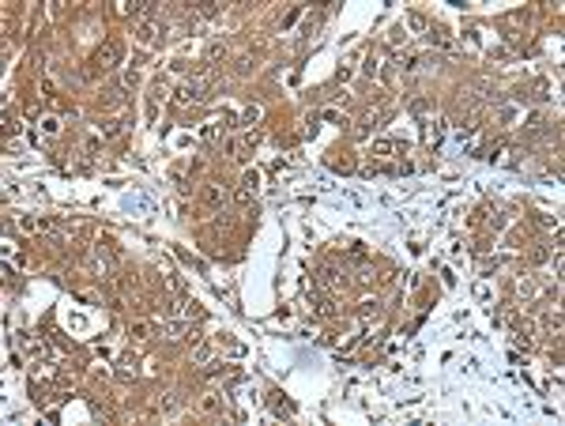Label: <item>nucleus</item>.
Listing matches in <instances>:
<instances>
[{
    "label": "nucleus",
    "instance_id": "10",
    "mask_svg": "<svg viewBox=\"0 0 565 426\" xmlns=\"http://www.w3.org/2000/svg\"><path fill=\"white\" fill-rule=\"evenodd\" d=\"M128 336H132L136 343H140V340H147V336H151V324H147V321H136V324L128 328Z\"/></svg>",
    "mask_w": 565,
    "mask_h": 426
},
{
    "label": "nucleus",
    "instance_id": "16",
    "mask_svg": "<svg viewBox=\"0 0 565 426\" xmlns=\"http://www.w3.org/2000/svg\"><path fill=\"white\" fill-rule=\"evenodd\" d=\"M42 129H45V136H57V132H61V121H57V117H45Z\"/></svg>",
    "mask_w": 565,
    "mask_h": 426
},
{
    "label": "nucleus",
    "instance_id": "12",
    "mask_svg": "<svg viewBox=\"0 0 565 426\" xmlns=\"http://www.w3.org/2000/svg\"><path fill=\"white\" fill-rule=\"evenodd\" d=\"M211 355H215L211 343H200V347H196V366H207V362H211Z\"/></svg>",
    "mask_w": 565,
    "mask_h": 426
},
{
    "label": "nucleus",
    "instance_id": "3",
    "mask_svg": "<svg viewBox=\"0 0 565 426\" xmlns=\"http://www.w3.org/2000/svg\"><path fill=\"white\" fill-rule=\"evenodd\" d=\"M200 200H204L207 208H215V211H219V208H226V204H230V189L223 185V181H207L204 192H200Z\"/></svg>",
    "mask_w": 565,
    "mask_h": 426
},
{
    "label": "nucleus",
    "instance_id": "18",
    "mask_svg": "<svg viewBox=\"0 0 565 426\" xmlns=\"http://www.w3.org/2000/svg\"><path fill=\"white\" fill-rule=\"evenodd\" d=\"M204 408H207V411H219V408H223V400H219V392H207V396H204Z\"/></svg>",
    "mask_w": 565,
    "mask_h": 426
},
{
    "label": "nucleus",
    "instance_id": "5",
    "mask_svg": "<svg viewBox=\"0 0 565 426\" xmlns=\"http://www.w3.org/2000/svg\"><path fill=\"white\" fill-rule=\"evenodd\" d=\"M155 34H158V23H155V19H140V23H136V38H140L143 45L155 42Z\"/></svg>",
    "mask_w": 565,
    "mask_h": 426
},
{
    "label": "nucleus",
    "instance_id": "22",
    "mask_svg": "<svg viewBox=\"0 0 565 426\" xmlns=\"http://www.w3.org/2000/svg\"><path fill=\"white\" fill-rule=\"evenodd\" d=\"M136 83H140V72L128 68V72H124V87H136Z\"/></svg>",
    "mask_w": 565,
    "mask_h": 426
},
{
    "label": "nucleus",
    "instance_id": "1",
    "mask_svg": "<svg viewBox=\"0 0 565 426\" xmlns=\"http://www.w3.org/2000/svg\"><path fill=\"white\" fill-rule=\"evenodd\" d=\"M117 61H121V45L106 42V45H98V49L91 53V72H110Z\"/></svg>",
    "mask_w": 565,
    "mask_h": 426
},
{
    "label": "nucleus",
    "instance_id": "17",
    "mask_svg": "<svg viewBox=\"0 0 565 426\" xmlns=\"http://www.w3.org/2000/svg\"><path fill=\"white\" fill-rule=\"evenodd\" d=\"M256 185H260V178H256V170H249L245 178H241V189H249V192H253Z\"/></svg>",
    "mask_w": 565,
    "mask_h": 426
},
{
    "label": "nucleus",
    "instance_id": "24",
    "mask_svg": "<svg viewBox=\"0 0 565 426\" xmlns=\"http://www.w3.org/2000/svg\"><path fill=\"white\" fill-rule=\"evenodd\" d=\"M98 151H102V140L91 136V140H87V155H98Z\"/></svg>",
    "mask_w": 565,
    "mask_h": 426
},
{
    "label": "nucleus",
    "instance_id": "15",
    "mask_svg": "<svg viewBox=\"0 0 565 426\" xmlns=\"http://www.w3.org/2000/svg\"><path fill=\"white\" fill-rule=\"evenodd\" d=\"M102 136H106V140L121 136V124H117V121H106V124H102Z\"/></svg>",
    "mask_w": 565,
    "mask_h": 426
},
{
    "label": "nucleus",
    "instance_id": "14",
    "mask_svg": "<svg viewBox=\"0 0 565 426\" xmlns=\"http://www.w3.org/2000/svg\"><path fill=\"white\" fill-rule=\"evenodd\" d=\"M162 94H166V83H162V80H158V83H151V110H155V102L162 98Z\"/></svg>",
    "mask_w": 565,
    "mask_h": 426
},
{
    "label": "nucleus",
    "instance_id": "9",
    "mask_svg": "<svg viewBox=\"0 0 565 426\" xmlns=\"http://www.w3.org/2000/svg\"><path fill=\"white\" fill-rule=\"evenodd\" d=\"M219 132H223V124H219V121H215V124H204V129H200V140H204V143H215Z\"/></svg>",
    "mask_w": 565,
    "mask_h": 426
},
{
    "label": "nucleus",
    "instance_id": "11",
    "mask_svg": "<svg viewBox=\"0 0 565 426\" xmlns=\"http://www.w3.org/2000/svg\"><path fill=\"white\" fill-rule=\"evenodd\" d=\"M4 132H8V136H15V132H19V117H15V110H4Z\"/></svg>",
    "mask_w": 565,
    "mask_h": 426
},
{
    "label": "nucleus",
    "instance_id": "13",
    "mask_svg": "<svg viewBox=\"0 0 565 426\" xmlns=\"http://www.w3.org/2000/svg\"><path fill=\"white\" fill-rule=\"evenodd\" d=\"M162 332H166V336H185L189 328L181 324V321H162Z\"/></svg>",
    "mask_w": 565,
    "mask_h": 426
},
{
    "label": "nucleus",
    "instance_id": "8",
    "mask_svg": "<svg viewBox=\"0 0 565 426\" xmlns=\"http://www.w3.org/2000/svg\"><path fill=\"white\" fill-rule=\"evenodd\" d=\"M223 57H226V45L223 42H211V45H207V68H215Z\"/></svg>",
    "mask_w": 565,
    "mask_h": 426
},
{
    "label": "nucleus",
    "instance_id": "4",
    "mask_svg": "<svg viewBox=\"0 0 565 426\" xmlns=\"http://www.w3.org/2000/svg\"><path fill=\"white\" fill-rule=\"evenodd\" d=\"M320 287L336 294V290H343V287H347V279L339 275V268H336V264H324V268H320Z\"/></svg>",
    "mask_w": 565,
    "mask_h": 426
},
{
    "label": "nucleus",
    "instance_id": "20",
    "mask_svg": "<svg viewBox=\"0 0 565 426\" xmlns=\"http://www.w3.org/2000/svg\"><path fill=\"white\" fill-rule=\"evenodd\" d=\"M407 23H411V27H415V31H426V19H422V15H418V12H411V15H407Z\"/></svg>",
    "mask_w": 565,
    "mask_h": 426
},
{
    "label": "nucleus",
    "instance_id": "23",
    "mask_svg": "<svg viewBox=\"0 0 565 426\" xmlns=\"http://www.w3.org/2000/svg\"><path fill=\"white\" fill-rule=\"evenodd\" d=\"M388 151H392L388 140H377V143H373V155H388Z\"/></svg>",
    "mask_w": 565,
    "mask_h": 426
},
{
    "label": "nucleus",
    "instance_id": "2",
    "mask_svg": "<svg viewBox=\"0 0 565 426\" xmlns=\"http://www.w3.org/2000/svg\"><path fill=\"white\" fill-rule=\"evenodd\" d=\"M87 268H91L94 275H110L113 268H117V257H113V249L94 245V249H91V257H87Z\"/></svg>",
    "mask_w": 565,
    "mask_h": 426
},
{
    "label": "nucleus",
    "instance_id": "21",
    "mask_svg": "<svg viewBox=\"0 0 565 426\" xmlns=\"http://www.w3.org/2000/svg\"><path fill=\"white\" fill-rule=\"evenodd\" d=\"M42 91H45V98H57V83L49 80V76H45V80H42Z\"/></svg>",
    "mask_w": 565,
    "mask_h": 426
},
{
    "label": "nucleus",
    "instance_id": "7",
    "mask_svg": "<svg viewBox=\"0 0 565 426\" xmlns=\"http://www.w3.org/2000/svg\"><path fill=\"white\" fill-rule=\"evenodd\" d=\"M23 347H26V351H31L34 358H45V355H49L45 340H38V336H23Z\"/></svg>",
    "mask_w": 565,
    "mask_h": 426
},
{
    "label": "nucleus",
    "instance_id": "19",
    "mask_svg": "<svg viewBox=\"0 0 565 426\" xmlns=\"http://www.w3.org/2000/svg\"><path fill=\"white\" fill-rule=\"evenodd\" d=\"M196 15H204V19H207V15H219V4H211V0H207V4L196 8Z\"/></svg>",
    "mask_w": 565,
    "mask_h": 426
},
{
    "label": "nucleus",
    "instance_id": "6",
    "mask_svg": "<svg viewBox=\"0 0 565 426\" xmlns=\"http://www.w3.org/2000/svg\"><path fill=\"white\" fill-rule=\"evenodd\" d=\"M193 102H200V94L193 91V83H181L174 94V106H193Z\"/></svg>",
    "mask_w": 565,
    "mask_h": 426
}]
</instances>
